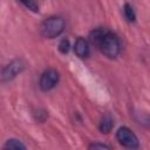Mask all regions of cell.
Instances as JSON below:
<instances>
[{
  "label": "cell",
  "instance_id": "7c38bea8",
  "mask_svg": "<svg viewBox=\"0 0 150 150\" xmlns=\"http://www.w3.org/2000/svg\"><path fill=\"white\" fill-rule=\"evenodd\" d=\"M89 149H110L109 145H105V144H101V143H93L88 146Z\"/></svg>",
  "mask_w": 150,
  "mask_h": 150
},
{
  "label": "cell",
  "instance_id": "7a4b0ae2",
  "mask_svg": "<svg viewBox=\"0 0 150 150\" xmlns=\"http://www.w3.org/2000/svg\"><path fill=\"white\" fill-rule=\"evenodd\" d=\"M64 29V21L60 16H50L46 19L41 26L40 30L41 34L47 39H54L59 36Z\"/></svg>",
  "mask_w": 150,
  "mask_h": 150
},
{
  "label": "cell",
  "instance_id": "3957f363",
  "mask_svg": "<svg viewBox=\"0 0 150 150\" xmlns=\"http://www.w3.org/2000/svg\"><path fill=\"white\" fill-rule=\"evenodd\" d=\"M116 138L120 142V144H122L125 148H130V149L138 148L139 142H138L137 136L127 127H122L117 130Z\"/></svg>",
  "mask_w": 150,
  "mask_h": 150
},
{
  "label": "cell",
  "instance_id": "5b68a950",
  "mask_svg": "<svg viewBox=\"0 0 150 150\" xmlns=\"http://www.w3.org/2000/svg\"><path fill=\"white\" fill-rule=\"evenodd\" d=\"M25 68V63L21 60H14L9 64H7L2 70V79L5 81H9L14 79L19 73H21Z\"/></svg>",
  "mask_w": 150,
  "mask_h": 150
},
{
  "label": "cell",
  "instance_id": "6da1fadb",
  "mask_svg": "<svg viewBox=\"0 0 150 150\" xmlns=\"http://www.w3.org/2000/svg\"><path fill=\"white\" fill-rule=\"evenodd\" d=\"M89 41L107 57L114 59L120 53V40L117 35L105 28L94 29L89 35Z\"/></svg>",
  "mask_w": 150,
  "mask_h": 150
},
{
  "label": "cell",
  "instance_id": "30bf717a",
  "mask_svg": "<svg viewBox=\"0 0 150 150\" xmlns=\"http://www.w3.org/2000/svg\"><path fill=\"white\" fill-rule=\"evenodd\" d=\"M20 1L23 4L25 7H27L32 12H39V5L36 0H20Z\"/></svg>",
  "mask_w": 150,
  "mask_h": 150
},
{
  "label": "cell",
  "instance_id": "8fae6325",
  "mask_svg": "<svg viewBox=\"0 0 150 150\" xmlns=\"http://www.w3.org/2000/svg\"><path fill=\"white\" fill-rule=\"evenodd\" d=\"M69 47H70V45H69V40L68 39H62L60 41V43H59V50L62 54H67L69 52Z\"/></svg>",
  "mask_w": 150,
  "mask_h": 150
},
{
  "label": "cell",
  "instance_id": "ba28073f",
  "mask_svg": "<svg viewBox=\"0 0 150 150\" xmlns=\"http://www.w3.org/2000/svg\"><path fill=\"white\" fill-rule=\"evenodd\" d=\"M4 149H14V150H19V149H21V150H23V149H26V145L22 144L19 139L11 138V139H8V141L5 143Z\"/></svg>",
  "mask_w": 150,
  "mask_h": 150
},
{
  "label": "cell",
  "instance_id": "277c9868",
  "mask_svg": "<svg viewBox=\"0 0 150 150\" xmlns=\"http://www.w3.org/2000/svg\"><path fill=\"white\" fill-rule=\"evenodd\" d=\"M59 82V73L55 69L46 70L40 77V88L43 91H48L53 89Z\"/></svg>",
  "mask_w": 150,
  "mask_h": 150
},
{
  "label": "cell",
  "instance_id": "52a82bcc",
  "mask_svg": "<svg viewBox=\"0 0 150 150\" xmlns=\"http://www.w3.org/2000/svg\"><path fill=\"white\" fill-rule=\"evenodd\" d=\"M112 127H114V120H112V117L109 114L104 115L101 118V122H100V125H98L100 131L103 132V134H108V132H110V130L112 129Z\"/></svg>",
  "mask_w": 150,
  "mask_h": 150
},
{
  "label": "cell",
  "instance_id": "9c48e42d",
  "mask_svg": "<svg viewBox=\"0 0 150 150\" xmlns=\"http://www.w3.org/2000/svg\"><path fill=\"white\" fill-rule=\"evenodd\" d=\"M123 12H124V16L128 21L130 22H134L135 19H136V15H135V12L132 9V7L129 5V4H125L124 7H123Z\"/></svg>",
  "mask_w": 150,
  "mask_h": 150
},
{
  "label": "cell",
  "instance_id": "8992f818",
  "mask_svg": "<svg viewBox=\"0 0 150 150\" xmlns=\"http://www.w3.org/2000/svg\"><path fill=\"white\" fill-rule=\"evenodd\" d=\"M74 52L81 59L88 57L89 56V53H90L88 41L84 40L83 38H77V40L75 41V45H74Z\"/></svg>",
  "mask_w": 150,
  "mask_h": 150
}]
</instances>
